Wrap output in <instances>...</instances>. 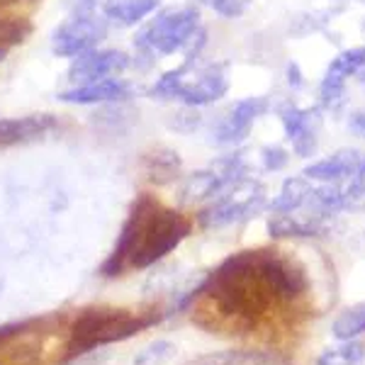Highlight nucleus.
Here are the masks:
<instances>
[{
    "instance_id": "6",
    "label": "nucleus",
    "mask_w": 365,
    "mask_h": 365,
    "mask_svg": "<svg viewBox=\"0 0 365 365\" xmlns=\"http://www.w3.org/2000/svg\"><path fill=\"white\" fill-rule=\"evenodd\" d=\"M266 207V185L261 180L244 178L220 192L212 202L200 212V225L205 229H222L239 225Z\"/></svg>"
},
{
    "instance_id": "30",
    "label": "nucleus",
    "mask_w": 365,
    "mask_h": 365,
    "mask_svg": "<svg viewBox=\"0 0 365 365\" xmlns=\"http://www.w3.org/2000/svg\"><path fill=\"white\" fill-rule=\"evenodd\" d=\"M15 3H25V0H0V5H15Z\"/></svg>"
},
{
    "instance_id": "2",
    "label": "nucleus",
    "mask_w": 365,
    "mask_h": 365,
    "mask_svg": "<svg viewBox=\"0 0 365 365\" xmlns=\"http://www.w3.org/2000/svg\"><path fill=\"white\" fill-rule=\"evenodd\" d=\"M187 234H190V222L185 217L161 207L144 195L129 215L113 256L105 263V275H117L127 261L137 268L151 266L173 251Z\"/></svg>"
},
{
    "instance_id": "23",
    "label": "nucleus",
    "mask_w": 365,
    "mask_h": 365,
    "mask_svg": "<svg viewBox=\"0 0 365 365\" xmlns=\"http://www.w3.org/2000/svg\"><path fill=\"white\" fill-rule=\"evenodd\" d=\"M344 210H353V212L365 210V158H361L349 187L344 190Z\"/></svg>"
},
{
    "instance_id": "5",
    "label": "nucleus",
    "mask_w": 365,
    "mask_h": 365,
    "mask_svg": "<svg viewBox=\"0 0 365 365\" xmlns=\"http://www.w3.org/2000/svg\"><path fill=\"white\" fill-rule=\"evenodd\" d=\"M154 322L156 319H139V317H132L127 312H113V309L86 312L73 324V329H71V351L81 356V353H88L98 349V346L125 341Z\"/></svg>"
},
{
    "instance_id": "17",
    "label": "nucleus",
    "mask_w": 365,
    "mask_h": 365,
    "mask_svg": "<svg viewBox=\"0 0 365 365\" xmlns=\"http://www.w3.org/2000/svg\"><path fill=\"white\" fill-rule=\"evenodd\" d=\"M56 127L54 117L49 115H29L15 120H0V144H17V141L39 139Z\"/></svg>"
},
{
    "instance_id": "1",
    "label": "nucleus",
    "mask_w": 365,
    "mask_h": 365,
    "mask_svg": "<svg viewBox=\"0 0 365 365\" xmlns=\"http://www.w3.org/2000/svg\"><path fill=\"white\" fill-rule=\"evenodd\" d=\"M309 290L307 273L278 251H241L229 256L195 297L210 302L217 327L249 331L280 304H292Z\"/></svg>"
},
{
    "instance_id": "27",
    "label": "nucleus",
    "mask_w": 365,
    "mask_h": 365,
    "mask_svg": "<svg viewBox=\"0 0 365 365\" xmlns=\"http://www.w3.org/2000/svg\"><path fill=\"white\" fill-rule=\"evenodd\" d=\"M287 161H290V156H287V151L282 146H266L263 149V166H266V170L285 168Z\"/></svg>"
},
{
    "instance_id": "26",
    "label": "nucleus",
    "mask_w": 365,
    "mask_h": 365,
    "mask_svg": "<svg viewBox=\"0 0 365 365\" xmlns=\"http://www.w3.org/2000/svg\"><path fill=\"white\" fill-rule=\"evenodd\" d=\"M205 3L222 17H239L244 15V10L249 8L251 0H205Z\"/></svg>"
},
{
    "instance_id": "13",
    "label": "nucleus",
    "mask_w": 365,
    "mask_h": 365,
    "mask_svg": "<svg viewBox=\"0 0 365 365\" xmlns=\"http://www.w3.org/2000/svg\"><path fill=\"white\" fill-rule=\"evenodd\" d=\"M329 217L319 215L304 205L295 212H287V215H270L268 220V234L273 239H309L319 237L327 232Z\"/></svg>"
},
{
    "instance_id": "29",
    "label": "nucleus",
    "mask_w": 365,
    "mask_h": 365,
    "mask_svg": "<svg viewBox=\"0 0 365 365\" xmlns=\"http://www.w3.org/2000/svg\"><path fill=\"white\" fill-rule=\"evenodd\" d=\"M287 81H290L292 88L302 86V76H299V66H297V63H290V66H287Z\"/></svg>"
},
{
    "instance_id": "10",
    "label": "nucleus",
    "mask_w": 365,
    "mask_h": 365,
    "mask_svg": "<svg viewBox=\"0 0 365 365\" xmlns=\"http://www.w3.org/2000/svg\"><path fill=\"white\" fill-rule=\"evenodd\" d=\"M268 108H270L268 98H263V96L239 100L229 113L222 115V120L212 129V144L234 146V144H239V141H244L249 137L251 127L256 125L258 117L268 113Z\"/></svg>"
},
{
    "instance_id": "18",
    "label": "nucleus",
    "mask_w": 365,
    "mask_h": 365,
    "mask_svg": "<svg viewBox=\"0 0 365 365\" xmlns=\"http://www.w3.org/2000/svg\"><path fill=\"white\" fill-rule=\"evenodd\" d=\"M158 3L161 0H108L103 8V17L117 27H132L154 13Z\"/></svg>"
},
{
    "instance_id": "11",
    "label": "nucleus",
    "mask_w": 365,
    "mask_h": 365,
    "mask_svg": "<svg viewBox=\"0 0 365 365\" xmlns=\"http://www.w3.org/2000/svg\"><path fill=\"white\" fill-rule=\"evenodd\" d=\"M129 68V56L117 49H91L78 54L68 66V81L76 86L96 83L110 76H120Z\"/></svg>"
},
{
    "instance_id": "24",
    "label": "nucleus",
    "mask_w": 365,
    "mask_h": 365,
    "mask_svg": "<svg viewBox=\"0 0 365 365\" xmlns=\"http://www.w3.org/2000/svg\"><path fill=\"white\" fill-rule=\"evenodd\" d=\"M175 346L170 341H154L134 358V365H163L173 358Z\"/></svg>"
},
{
    "instance_id": "16",
    "label": "nucleus",
    "mask_w": 365,
    "mask_h": 365,
    "mask_svg": "<svg viewBox=\"0 0 365 365\" xmlns=\"http://www.w3.org/2000/svg\"><path fill=\"white\" fill-rule=\"evenodd\" d=\"M127 96H129V88L122 81L105 78L58 93V100L66 105H100V103H113V100H125Z\"/></svg>"
},
{
    "instance_id": "25",
    "label": "nucleus",
    "mask_w": 365,
    "mask_h": 365,
    "mask_svg": "<svg viewBox=\"0 0 365 365\" xmlns=\"http://www.w3.org/2000/svg\"><path fill=\"white\" fill-rule=\"evenodd\" d=\"M29 34V25L17 17H0V44H20Z\"/></svg>"
},
{
    "instance_id": "21",
    "label": "nucleus",
    "mask_w": 365,
    "mask_h": 365,
    "mask_svg": "<svg viewBox=\"0 0 365 365\" xmlns=\"http://www.w3.org/2000/svg\"><path fill=\"white\" fill-rule=\"evenodd\" d=\"M144 168H146V175H149V180L166 182L170 178H175V173L180 170V158H178L175 151L161 149V151H154V154H146Z\"/></svg>"
},
{
    "instance_id": "31",
    "label": "nucleus",
    "mask_w": 365,
    "mask_h": 365,
    "mask_svg": "<svg viewBox=\"0 0 365 365\" xmlns=\"http://www.w3.org/2000/svg\"><path fill=\"white\" fill-rule=\"evenodd\" d=\"M0 58H3V51H0Z\"/></svg>"
},
{
    "instance_id": "4",
    "label": "nucleus",
    "mask_w": 365,
    "mask_h": 365,
    "mask_svg": "<svg viewBox=\"0 0 365 365\" xmlns=\"http://www.w3.org/2000/svg\"><path fill=\"white\" fill-rule=\"evenodd\" d=\"M200 34L202 29H200L197 8L185 5V8L166 10L156 20H151V25H146L137 37V46L151 56H168L190 46Z\"/></svg>"
},
{
    "instance_id": "8",
    "label": "nucleus",
    "mask_w": 365,
    "mask_h": 365,
    "mask_svg": "<svg viewBox=\"0 0 365 365\" xmlns=\"http://www.w3.org/2000/svg\"><path fill=\"white\" fill-rule=\"evenodd\" d=\"M108 34V20L103 15L93 13H73L68 20H63L61 25L51 34V49L56 56L63 58H76L78 54L96 49Z\"/></svg>"
},
{
    "instance_id": "32",
    "label": "nucleus",
    "mask_w": 365,
    "mask_h": 365,
    "mask_svg": "<svg viewBox=\"0 0 365 365\" xmlns=\"http://www.w3.org/2000/svg\"><path fill=\"white\" fill-rule=\"evenodd\" d=\"M363 3H365V0H363Z\"/></svg>"
},
{
    "instance_id": "20",
    "label": "nucleus",
    "mask_w": 365,
    "mask_h": 365,
    "mask_svg": "<svg viewBox=\"0 0 365 365\" xmlns=\"http://www.w3.org/2000/svg\"><path fill=\"white\" fill-rule=\"evenodd\" d=\"M331 334L336 341H353L365 334V302L346 307L331 324Z\"/></svg>"
},
{
    "instance_id": "28",
    "label": "nucleus",
    "mask_w": 365,
    "mask_h": 365,
    "mask_svg": "<svg viewBox=\"0 0 365 365\" xmlns=\"http://www.w3.org/2000/svg\"><path fill=\"white\" fill-rule=\"evenodd\" d=\"M351 129L358 134V137L365 139V113H356L351 117Z\"/></svg>"
},
{
    "instance_id": "12",
    "label": "nucleus",
    "mask_w": 365,
    "mask_h": 365,
    "mask_svg": "<svg viewBox=\"0 0 365 365\" xmlns=\"http://www.w3.org/2000/svg\"><path fill=\"white\" fill-rule=\"evenodd\" d=\"M280 122L285 137L292 144V151L299 158H309L317 151V134H319L322 113L319 108H297V105H282Z\"/></svg>"
},
{
    "instance_id": "22",
    "label": "nucleus",
    "mask_w": 365,
    "mask_h": 365,
    "mask_svg": "<svg viewBox=\"0 0 365 365\" xmlns=\"http://www.w3.org/2000/svg\"><path fill=\"white\" fill-rule=\"evenodd\" d=\"M365 363V344L361 341H341L334 349L322 351L317 365H363Z\"/></svg>"
},
{
    "instance_id": "9",
    "label": "nucleus",
    "mask_w": 365,
    "mask_h": 365,
    "mask_svg": "<svg viewBox=\"0 0 365 365\" xmlns=\"http://www.w3.org/2000/svg\"><path fill=\"white\" fill-rule=\"evenodd\" d=\"M365 73V46L346 49L329 63L319 86V103L327 110H339L346 98V86L351 78Z\"/></svg>"
},
{
    "instance_id": "14",
    "label": "nucleus",
    "mask_w": 365,
    "mask_h": 365,
    "mask_svg": "<svg viewBox=\"0 0 365 365\" xmlns=\"http://www.w3.org/2000/svg\"><path fill=\"white\" fill-rule=\"evenodd\" d=\"M185 365H292L290 358L273 349H232L205 353Z\"/></svg>"
},
{
    "instance_id": "7",
    "label": "nucleus",
    "mask_w": 365,
    "mask_h": 365,
    "mask_svg": "<svg viewBox=\"0 0 365 365\" xmlns=\"http://www.w3.org/2000/svg\"><path fill=\"white\" fill-rule=\"evenodd\" d=\"M246 175H249V166H246L244 156L241 154L222 156V158H217V161H212L210 166L187 175L185 185H182V190H180V200L185 205L215 200L220 192L232 187L234 182L244 180Z\"/></svg>"
},
{
    "instance_id": "3",
    "label": "nucleus",
    "mask_w": 365,
    "mask_h": 365,
    "mask_svg": "<svg viewBox=\"0 0 365 365\" xmlns=\"http://www.w3.org/2000/svg\"><path fill=\"white\" fill-rule=\"evenodd\" d=\"M229 91V78L222 63H195L187 61L180 68L163 73L151 88V96L175 98L187 108L217 103Z\"/></svg>"
},
{
    "instance_id": "19",
    "label": "nucleus",
    "mask_w": 365,
    "mask_h": 365,
    "mask_svg": "<svg viewBox=\"0 0 365 365\" xmlns=\"http://www.w3.org/2000/svg\"><path fill=\"white\" fill-rule=\"evenodd\" d=\"M314 187V180H309L307 175H292L282 182L278 197L268 205L270 215H287V212H295L304 207L309 200V192Z\"/></svg>"
},
{
    "instance_id": "15",
    "label": "nucleus",
    "mask_w": 365,
    "mask_h": 365,
    "mask_svg": "<svg viewBox=\"0 0 365 365\" xmlns=\"http://www.w3.org/2000/svg\"><path fill=\"white\" fill-rule=\"evenodd\" d=\"M358 163H361V154L356 149H339L336 154L309 163L302 170V175H307L309 180L317 182H341L346 178H353Z\"/></svg>"
}]
</instances>
